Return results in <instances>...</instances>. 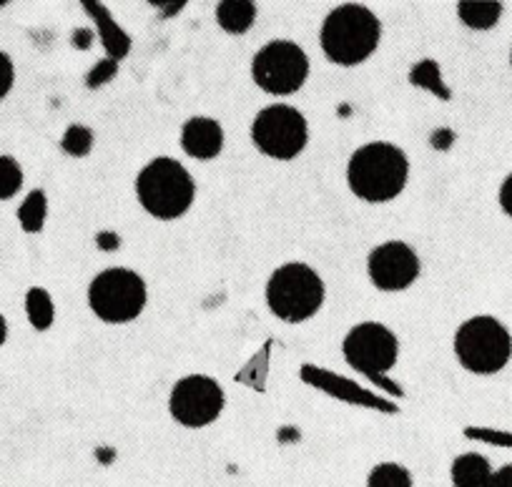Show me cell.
<instances>
[{
	"label": "cell",
	"instance_id": "22",
	"mask_svg": "<svg viewBox=\"0 0 512 487\" xmlns=\"http://www.w3.org/2000/svg\"><path fill=\"white\" fill-rule=\"evenodd\" d=\"M410 81L417 83V86H427L432 93H440L442 98H450L447 88L440 83V68H437L435 61H422L412 68Z\"/></svg>",
	"mask_w": 512,
	"mask_h": 487
},
{
	"label": "cell",
	"instance_id": "3",
	"mask_svg": "<svg viewBox=\"0 0 512 487\" xmlns=\"http://www.w3.org/2000/svg\"><path fill=\"white\" fill-rule=\"evenodd\" d=\"M136 196L151 216L171 221L191 209L196 184L179 161L159 156L141 169L139 179H136Z\"/></svg>",
	"mask_w": 512,
	"mask_h": 487
},
{
	"label": "cell",
	"instance_id": "20",
	"mask_svg": "<svg viewBox=\"0 0 512 487\" xmlns=\"http://www.w3.org/2000/svg\"><path fill=\"white\" fill-rule=\"evenodd\" d=\"M23 169L13 156H0V201H8L21 191Z\"/></svg>",
	"mask_w": 512,
	"mask_h": 487
},
{
	"label": "cell",
	"instance_id": "4",
	"mask_svg": "<svg viewBox=\"0 0 512 487\" xmlns=\"http://www.w3.org/2000/svg\"><path fill=\"white\" fill-rule=\"evenodd\" d=\"M267 304L282 322H307L324 304L322 277L302 262L284 264L269 277Z\"/></svg>",
	"mask_w": 512,
	"mask_h": 487
},
{
	"label": "cell",
	"instance_id": "15",
	"mask_svg": "<svg viewBox=\"0 0 512 487\" xmlns=\"http://www.w3.org/2000/svg\"><path fill=\"white\" fill-rule=\"evenodd\" d=\"M83 8L88 11V16L96 18V23L101 26V41L103 46H106L108 56H111V61H118V58H123L128 53V46H131V41H128L126 33L121 31V28L116 26V23L108 18L106 8L98 6V3H83Z\"/></svg>",
	"mask_w": 512,
	"mask_h": 487
},
{
	"label": "cell",
	"instance_id": "19",
	"mask_svg": "<svg viewBox=\"0 0 512 487\" xmlns=\"http://www.w3.org/2000/svg\"><path fill=\"white\" fill-rule=\"evenodd\" d=\"M367 487H412V475L407 467L397 465V462H382V465L372 467Z\"/></svg>",
	"mask_w": 512,
	"mask_h": 487
},
{
	"label": "cell",
	"instance_id": "7",
	"mask_svg": "<svg viewBox=\"0 0 512 487\" xmlns=\"http://www.w3.org/2000/svg\"><path fill=\"white\" fill-rule=\"evenodd\" d=\"M251 141L269 159H297L309 141L307 118L294 106L274 103L256 113L251 124Z\"/></svg>",
	"mask_w": 512,
	"mask_h": 487
},
{
	"label": "cell",
	"instance_id": "21",
	"mask_svg": "<svg viewBox=\"0 0 512 487\" xmlns=\"http://www.w3.org/2000/svg\"><path fill=\"white\" fill-rule=\"evenodd\" d=\"M93 146V131L88 129V126H81V124H73L68 126V131L63 134V141H61V149L66 151L68 156H88V151H91Z\"/></svg>",
	"mask_w": 512,
	"mask_h": 487
},
{
	"label": "cell",
	"instance_id": "10",
	"mask_svg": "<svg viewBox=\"0 0 512 487\" xmlns=\"http://www.w3.org/2000/svg\"><path fill=\"white\" fill-rule=\"evenodd\" d=\"M171 417L184 427H206L224 410V390L206 375H189L171 390Z\"/></svg>",
	"mask_w": 512,
	"mask_h": 487
},
{
	"label": "cell",
	"instance_id": "5",
	"mask_svg": "<svg viewBox=\"0 0 512 487\" xmlns=\"http://www.w3.org/2000/svg\"><path fill=\"white\" fill-rule=\"evenodd\" d=\"M455 354L472 375H495L510 362L512 334L495 317H472L457 327Z\"/></svg>",
	"mask_w": 512,
	"mask_h": 487
},
{
	"label": "cell",
	"instance_id": "14",
	"mask_svg": "<svg viewBox=\"0 0 512 487\" xmlns=\"http://www.w3.org/2000/svg\"><path fill=\"white\" fill-rule=\"evenodd\" d=\"M216 21L231 36H241L256 21V6L251 0H224L216 6Z\"/></svg>",
	"mask_w": 512,
	"mask_h": 487
},
{
	"label": "cell",
	"instance_id": "12",
	"mask_svg": "<svg viewBox=\"0 0 512 487\" xmlns=\"http://www.w3.org/2000/svg\"><path fill=\"white\" fill-rule=\"evenodd\" d=\"M181 149L191 156V159L209 161L216 159L224 149V129L219 121L206 116L189 118L181 129Z\"/></svg>",
	"mask_w": 512,
	"mask_h": 487
},
{
	"label": "cell",
	"instance_id": "18",
	"mask_svg": "<svg viewBox=\"0 0 512 487\" xmlns=\"http://www.w3.org/2000/svg\"><path fill=\"white\" fill-rule=\"evenodd\" d=\"M46 216H48V199H46V191L43 189H33L31 194L26 196V201L21 204L18 209V224L23 226L26 234H38L46 224Z\"/></svg>",
	"mask_w": 512,
	"mask_h": 487
},
{
	"label": "cell",
	"instance_id": "9",
	"mask_svg": "<svg viewBox=\"0 0 512 487\" xmlns=\"http://www.w3.org/2000/svg\"><path fill=\"white\" fill-rule=\"evenodd\" d=\"M342 352L352 370L367 377H377L390 372L400 354V342L390 327L379 322H362L349 329L344 337Z\"/></svg>",
	"mask_w": 512,
	"mask_h": 487
},
{
	"label": "cell",
	"instance_id": "2",
	"mask_svg": "<svg viewBox=\"0 0 512 487\" xmlns=\"http://www.w3.org/2000/svg\"><path fill=\"white\" fill-rule=\"evenodd\" d=\"M382 23L367 6L344 3L322 23V51L337 66H357L379 46Z\"/></svg>",
	"mask_w": 512,
	"mask_h": 487
},
{
	"label": "cell",
	"instance_id": "23",
	"mask_svg": "<svg viewBox=\"0 0 512 487\" xmlns=\"http://www.w3.org/2000/svg\"><path fill=\"white\" fill-rule=\"evenodd\" d=\"M13 81H16V66L6 51H0V101L11 93Z\"/></svg>",
	"mask_w": 512,
	"mask_h": 487
},
{
	"label": "cell",
	"instance_id": "11",
	"mask_svg": "<svg viewBox=\"0 0 512 487\" xmlns=\"http://www.w3.org/2000/svg\"><path fill=\"white\" fill-rule=\"evenodd\" d=\"M367 272L382 292H402L420 277V259L405 241H387L369 252Z\"/></svg>",
	"mask_w": 512,
	"mask_h": 487
},
{
	"label": "cell",
	"instance_id": "27",
	"mask_svg": "<svg viewBox=\"0 0 512 487\" xmlns=\"http://www.w3.org/2000/svg\"><path fill=\"white\" fill-rule=\"evenodd\" d=\"M6 339H8V322H6V317L0 314V347L6 344Z\"/></svg>",
	"mask_w": 512,
	"mask_h": 487
},
{
	"label": "cell",
	"instance_id": "8",
	"mask_svg": "<svg viewBox=\"0 0 512 487\" xmlns=\"http://www.w3.org/2000/svg\"><path fill=\"white\" fill-rule=\"evenodd\" d=\"M309 76V58L297 43L272 41L256 51L251 61V78L272 96H292Z\"/></svg>",
	"mask_w": 512,
	"mask_h": 487
},
{
	"label": "cell",
	"instance_id": "17",
	"mask_svg": "<svg viewBox=\"0 0 512 487\" xmlns=\"http://www.w3.org/2000/svg\"><path fill=\"white\" fill-rule=\"evenodd\" d=\"M26 314L28 322L36 332H46L53 327V319H56V309H53L51 294L43 287L28 289L26 294Z\"/></svg>",
	"mask_w": 512,
	"mask_h": 487
},
{
	"label": "cell",
	"instance_id": "1",
	"mask_svg": "<svg viewBox=\"0 0 512 487\" xmlns=\"http://www.w3.org/2000/svg\"><path fill=\"white\" fill-rule=\"evenodd\" d=\"M410 176V161L405 151L387 141H374L352 154L347 166V181L354 196L367 204H384L400 196Z\"/></svg>",
	"mask_w": 512,
	"mask_h": 487
},
{
	"label": "cell",
	"instance_id": "16",
	"mask_svg": "<svg viewBox=\"0 0 512 487\" xmlns=\"http://www.w3.org/2000/svg\"><path fill=\"white\" fill-rule=\"evenodd\" d=\"M457 16L472 31H490L500 21L502 3H470V0H462V3H457Z\"/></svg>",
	"mask_w": 512,
	"mask_h": 487
},
{
	"label": "cell",
	"instance_id": "26",
	"mask_svg": "<svg viewBox=\"0 0 512 487\" xmlns=\"http://www.w3.org/2000/svg\"><path fill=\"white\" fill-rule=\"evenodd\" d=\"M500 206L507 216H512V174L500 186Z\"/></svg>",
	"mask_w": 512,
	"mask_h": 487
},
{
	"label": "cell",
	"instance_id": "24",
	"mask_svg": "<svg viewBox=\"0 0 512 487\" xmlns=\"http://www.w3.org/2000/svg\"><path fill=\"white\" fill-rule=\"evenodd\" d=\"M113 73H116V61H111V58H108V61H103V63H98L96 68H93L91 73H88V78H86V83L88 86H101L103 81H108V78H113Z\"/></svg>",
	"mask_w": 512,
	"mask_h": 487
},
{
	"label": "cell",
	"instance_id": "13",
	"mask_svg": "<svg viewBox=\"0 0 512 487\" xmlns=\"http://www.w3.org/2000/svg\"><path fill=\"white\" fill-rule=\"evenodd\" d=\"M452 485L455 487H485L492 475L490 460L477 452H465L452 462Z\"/></svg>",
	"mask_w": 512,
	"mask_h": 487
},
{
	"label": "cell",
	"instance_id": "28",
	"mask_svg": "<svg viewBox=\"0 0 512 487\" xmlns=\"http://www.w3.org/2000/svg\"><path fill=\"white\" fill-rule=\"evenodd\" d=\"M510 63H512V53H510Z\"/></svg>",
	"mask_w": 512,
	"mask_h": 487
},
{
	"label": "cell",
	"instance_id": "25",
	"mask_svg": "<svg viewBox=\"0 0 512 487\" xmlns=\"http://www.w3.org/2000/svg\"><path fill=\"white\" fill-rule=\"evenodd\" d=\"M485 487H512V465H505L497 472H492Z\"/></svg>",
	"mask_w": 512,
	"mask_h": 487
},
{
	"label": "cell",
	"instance_id": "6",
	"mask_svg": "<svg viewBox=\"0 0 512 487\" xmlns=\"http://www.w3.org/2000/svg\"><path fill=\"white\" fill-rule=\"evenodd\" d=\"M93 314L108 324H126L146 307V282L131 269H106L88 287Z\"/></svg>",
	"mask_w": 512,
	"mask_h": 487
}]
</instances>
